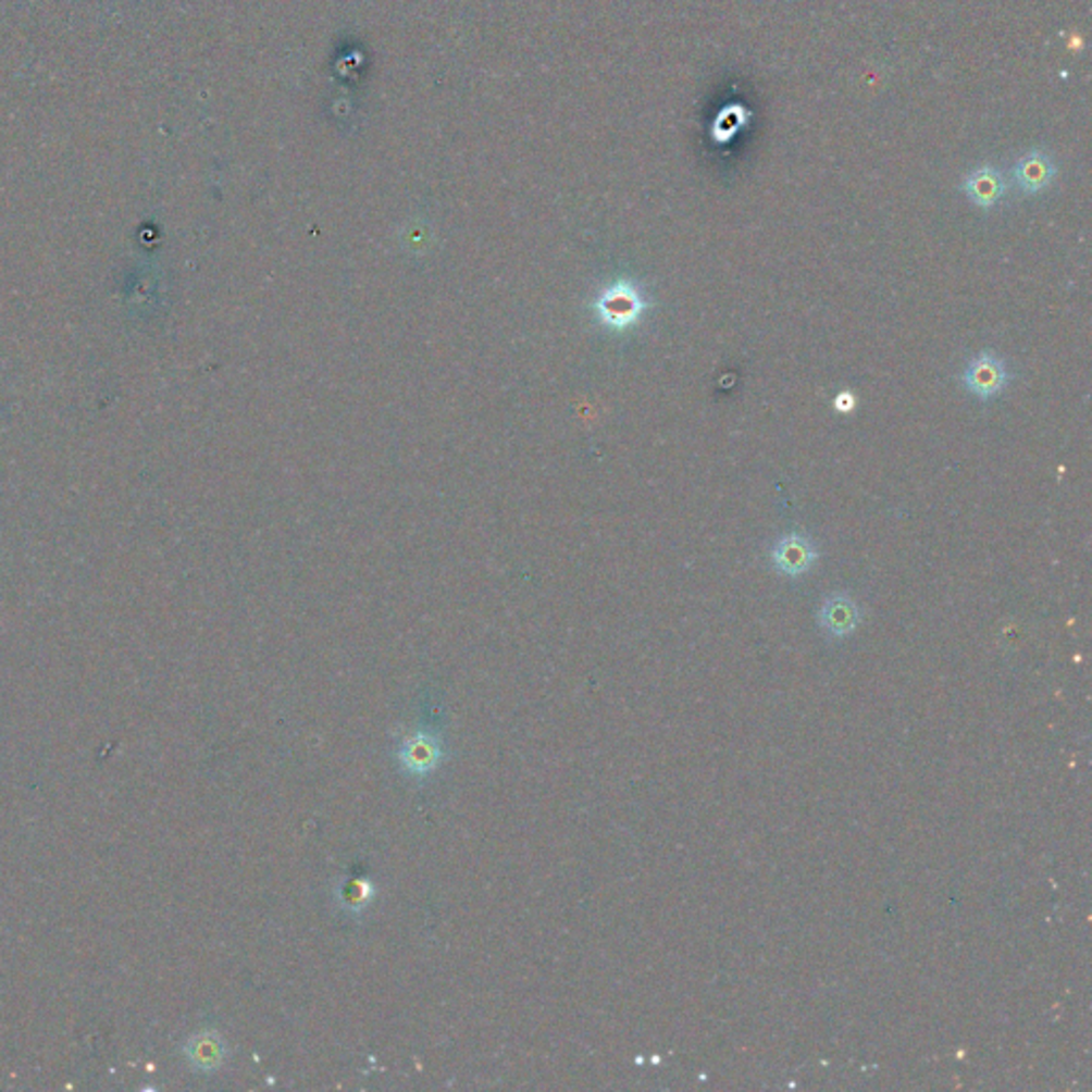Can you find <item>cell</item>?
Here are the masks:
<instances>
[{
  "label": "cell",
  "instance_id": "5",
  "mask_svg": "<svg viewBox=\"0 0 1092 1092\" xmlns=\"http://www.w3.org/2000/svg\"><path fill=\"white\" fill-rule=\"evenodd\" d=\"M1056 163L1054 159L1043 152V150H1031L1025 157H1020L1014 164V182L1025 195H1039L1052 186L1056 179Z\"/></svg>",
  "mask_w": 1092,
  "mask_h": 1092
},
{
  "label": "cell",
  "instance_id": "10",
  "mask_svg": "<svg viewBox=\"0 0 1092 1092\" xmlns=\"http://www.w3.org/2000/svg\"><path fill=\"white\" fill-rule=\"evenodd\" d=\"M834 410L841 412V414H852L858 406V397L854 390H841L836 397H834Z\"/></svg>",
  "mask_w": 1092,
  "mask_h": 1092
},
{
  "label": "cell",
  "instance_id": "8",
  "mask_svg": "<svg viewBox=\"0 0 1092 1092\" xmlns=\"http://www.w3.org/2000/svg\"><path fill=\"white\" fill-rule=\"evenodd\" d=\"M184 1054H186V1060L193 1065V1069L210 1074V1071H216L224 1063L226 1045H224V1039L220 1038L216 1031H203V1033L188 1039V1043L184 1045Z\"/></svg>",
  "mask_w": 1092,
  "mask_h": 1092
},
{
  "label": "cell",
  "instance_id": "4",
  "mask_svg": "<svg viewBox=\"0 0 1092 1092\" xmlns=\"http://www.w3.org/2000/svg\"><path fill=\"white\" fill-rule=\"evenodd\" d=\"M442 756H444V749H442L439 739L434 734H427V732H417V734L406 736L397 749V758H399V765L404 768V772L419 777V779L434 772L442 762Z\"/></svg>",
  "mask_w": 1092,
  "mask_h": 1092
},
{
  "label": "cell",
  "instance_id": "7",
  "mask_svg": "<svg viewBox=\"0 0 1092 1092\" xmlns=\"http://www.w3.org/2000/svg\"><path fill=\"white\" fill-rule=\"evenodd\" d=\"M963 193L969 197L973 206L982 210H992L1005 197L1007 182L996 166L983 164L965 177Z\"/></svg>",
  "mask_w": 1092,
  "mask_h": 1092
},
{
  "label": "cell",
  "instance_id": "3",
  "mask_svg": "<svg viewBox=\"0 0 1092 1092\" xmlns=\"http://www.w3.org/2000/svg\"><path fill=\"white\" fill-rule=\"evenodd\" d=\"M1009 379L1012 376H1009L1005 361L998 355H994L992 350H983L973 361H969V365L963 374V384L978 399L988 401L1007 388Z\"/></svg>",
  "mask_w": 1092,
  "mask_h": 1092
},
{
  "label": "cell",
  "instance_id": "6",
  "mask_svg": "<svg viewBox=\"0 0 1092 1092\" xmlns=\"http://www.w3.org/2000/svg\"><path fill=\"white\" fill-rule=\"evenodd\" d=\"M863 619V610L852 596L839 592L821 601L818 612L819 625L836 638L852 634Z\"/></svg>",
  "mask_w": 1092,
  "mask_h": 1092
},
{
  "label": "cell",
  "instance_id": "1",
  "mask_svg": "<svg viewBox=\"0 0 1092 1092\" xmlns=\"http://www.w3.org/2000/svg\"><path fill=\"white\" fill-rule=\"evenodd\" d=\"M647 310V301L641 295L638 286L632 282H615L608 288H604L598 301H596V312L600 317L601 323L606 327L615 331H625L634 327L643 312Z\"/></svg>",
  "mask_w": 1092,
  "mask_h": 1092
},
{
  "label": "cell",
  "instance_id": "9",
  "mask_svg": "<svg viewBox=\"0 0 1092 1092\" xmlns=\"http://www.w3.org/2000/svg\"><path fill=\"white\" fill-rule=\"evenodd\" d=\"M372 896H374V885L363 877L348 879L339 890V903L350 914L363 911L372 903Z\"/></svg>",
  "mask_w": 1092,
  "mask_h": 1092
},
{
  "label": "cell",
  "instance_id": "2",
  "mask_svg": "<svg viewBox=\"0 0 1092 1092\" xmlns=\"http://www.w3.org/2000/svg\"><path fill=\"white\" fill-rule=\"evenodd\" d=\"M768 559L779 574L790 579H801L816 568L819 561V548L811 536L803 532H790L770 546Z\"/></svg>",
  "mask_w": 1092,
  "mask_h": 1092
}]
</instances>
